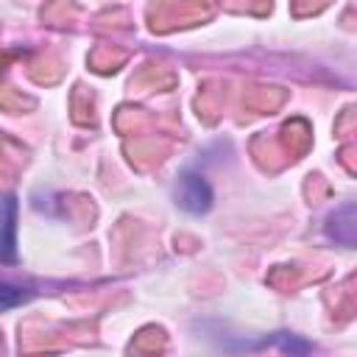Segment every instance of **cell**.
Here are the masks:
<instances>
[{
	"label": "cell",
	"instance_id": "obj_1",
	"mask_svg": "<svg viewBox=\"0 0 357 357\" xmlns=\"http://www.w3.org/2000/svg\"><path fill=\"white\" fill-rule=\"evenodd\" d=\"M176 198H178V206L187 209L190 215H204L212 209V187L201 173H192V170L178 176Z\"/></svg>",
	"mask_w": 357,
	"mask_h": 357
},
{
	"label": "cell",
	"instance_id": "obj_2",
	"mask_svg": "<svg viewBox=\"0 0 357 357\" xmlns=\"http://www.w3.org/2000/svg\"><path fill=\"white\" fill-rule=\"evenodd\" d=\"M0 262H17V198L0 192Z\"/></svg>",
	"mask_w": 357,
	"mask_h": 357
},
{
	"label": "cell",
	"instance_id": "obj_3",
	"mask_svg": "<svg viewBox=\"0 0 357 357\" xmlns=\"http://www.w3.org/2000/svg\"><path fill=\"white\" fill-rule=\"evenodd\" d=\"M326 234H329L332 240H337V243L349 245V248L354 245V206H351V204L340 206V209L329 218Z\"/></svg>",
	"mask_w": 357,
	"mask_h": 357
},
{
	"label": "cell",
	"instance_id": "obj_4",
	"mask_svg": "<svg viewBox=\"0 0 357 357\" xmlns=\"http://www.w3.org/2000/svg\"><path fill=\"white\" fill-rule=\"evenodd\" d=\"M31 293L17 287V284H8V282H0V310H11V307H20L22 301H28Z\"/></svg>",
	"mask_w": 357,
	"mask_h": 357
}]
</instances>
